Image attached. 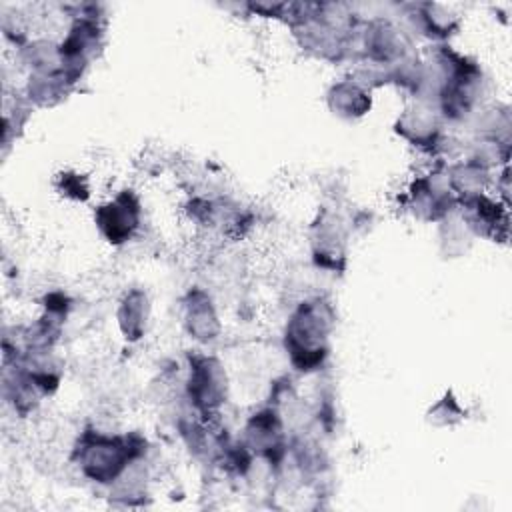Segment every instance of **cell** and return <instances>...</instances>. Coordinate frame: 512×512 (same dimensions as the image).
I'll list each match as a JSON object with an SVG mask.
<instances>
[{
    "label": "cell",
    "instance_id": "cell-5",
    "mask_svg": "<svg viewBox=\"0 0 512 512\" xmlns=\"http://www.w3.org/2000/svg\"><path fill=\"white\" fill-rule=\"evenodd\" d=\"M396 130L410 138L414 144H434L436 136H438V122L432 110H424V108H414L408 110L396 124Z\"/></svg>",
    "mask_w": 512,
    "mask_h": 512
},
{
    "label": "cell",
    "instance_id": "cell-7",
    "mask_svg": "<svg viewBox=\"0 0 512 512\" xmlns=\"http://www.w3.org/2000/svg\"><path fill=\"white\" fill-rule=\"evenodd\" d=\"M188 328L200 340H212L218 332V318L204 294H196L188 304Z\"/></svg>",
    "mask_w": 512,
    "mask_h": 512
},
{
    "label": "cell",
    "instance_id": "cell-6",
    "mask_svg": "<svg viewBox=\"0 0 512 512\" xmlns=\"http://www.w3.org/2000/svg\"><path fill=\"white\" fill-rule=\"evenodd\" d=\"M328 102H330L334 114L348 116V118L360 116L370 108V98L354 82H340V84L332 86V90L328 94Z\"/></svg>",
    "mask_w": 512,
    "mask_h": 512
},
{
    "label": "cell",
    "instance_id": "cell-2",
    "mask_svg": "<svg viewBox=\"0 0 512 512\" xmlns=\"http://www.w3.org/2000/svg\"><path fill=\"white\" fill-rule=\"evenodd\" d=\"M130 458H134V448L130 440L108 438L100 434H88L82 440L80 460L84 472L98 482L114 480L124 470Z\"/></svg>",
    "mask_w": 512,
    "mask_h": 512
},
{
    "label": "cell",
    "instance_id": "cell-1",
    "mask_svg": "<svg viewBox=\"0 0 512 512\" xmlns=\"http://www.w3.org/2000/svg\"><path fill=\"white\" fill-rule=\"evenodd\" d=\"M332 320V310L322 300L306 302L294 312L286 328V348L298 370H312L322 364L328 354L326 340Z\"/></svg>",
    "mask_w": 512,
    "mask_h": 512
},
{
    "label": "cell",
    "instance_id": "cell-4",
    "mask_svg": "<svg viewBox=\"0 0 512 512\" xmlns=\"http://www.w3.org/2000/svg\"><path fill=\"white\" fill-rule=\"evenodd\" d=\"M138 218H140L138 200L128 190L120 194L116 200L100 206L96 212V224L112 244L126 242L136 230Z\"/></svg>",
    "mask_w": 512,
    "mask_h": 512
},
{
    "label": "cell",
    "instance_id": "cell-8",
    "mask_svg": "<svg viewBox=\"0 0 512 512\" xmlns=\"http://www.w3.org/2000/svg\"><path fill=\"white\" fill-rule=\"evenodd\" d=\"M146 294L140 290H134L126 296L120 308V326L126 334V338H140L146 324Z\"/></svg>",
    "mask_w": 512,
    "mask_h": 512
},
{
    "label": "cell",
    "instance_id": "cell-3",
    "mask_svg": "<svg viewBox=\"0 0 512 512\" xmlns=\"http://www.w3.org/2000/svg\"><path fill=\"white\" fill-rule=\"evenodd\" d=\"M190 398L194 404L210 412L226 398V374L214 358H196L190 370Z\"/></svg>",
    "mask_w": 512,
    "mask_h": 512
}]
</instances>
